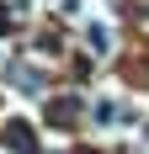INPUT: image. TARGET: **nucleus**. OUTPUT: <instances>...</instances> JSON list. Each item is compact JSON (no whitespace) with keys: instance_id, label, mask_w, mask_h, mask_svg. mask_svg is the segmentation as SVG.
I'll list each match as a JSON object with an SVG mask.
<instances>
[{"instance_id":"obj_1","label":"nucleus","mask_w":149,"mask_h":154,"mask_svg":"<svg viewBox=\"0 0 149 154\" xmlns=\"http://www.w3.org/2000/svg\"><path fill=\"white\" fill-rule=\"evenodd\" d=\"M43 85H48L43 69H16V91L21 96H43Z\"/></svg>"},{"instance_id":"obj_2","label":"nucleus","mask_w":149,"mask_h":154,"mask_svg":"<svg viewBox=\"0 0 149 154\" xmlns=\"http://www.w3.org/2000/svg\"><path fill=\"white\" fill-rule=\"evenodd\" d=\"M85 43L96 48V53H106V48H112V32H106L101 21H90V27H85Z\"/></svg>"}]
</instances>
